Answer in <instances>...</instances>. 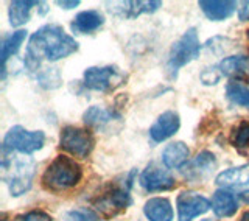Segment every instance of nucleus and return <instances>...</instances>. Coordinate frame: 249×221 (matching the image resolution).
I'll return each mask as SVG.
<instances>
[{"mask_svg":"<svg viewBox=\"0 0 249 221\" xmlns=\"http://www.w3.org/2000/svg\"><path fill=\"white\" fill-rule=\"evenodd\" d=\"M78 52L75 37L67 35L58 23H47L30 37L25 53V66L30 70H37L42 59L59 61Z\"/></svg>","mask_w":249,"mask_h":221,"instance_id":"f257e3e1","label":"nucleus"},{"mask_svg":"<svg viewBox=\"0 0 249 221\" xmlns=\"http://www.w3.org/2000/svg\"><path fill=\"white\" fill-rule=\"evenodd\" d=\"M83 167L69 156H56L42 175V185L50 192H64L81 183Z\"/></svg>","mask_w":249,"mask_h":221,"instance_id":"f03ea898","label":"nucleus"},{"mask_svg":"<svg viewBox=\"0 0 249 221\" xmlns=\"http://www.w3.org/2000/svg\"><path fill=\"white\" fill-rule=\"evenodd\" d=\"M2 173L11 196H22L31 188L36 164L31 157L2 154Z\"/></svg>","mask_w":249,"mask_h":221,"instance_id":"7ed1b4c3","label":"nucleus"},{"mask_svg":"<svg viewBox=\"0 0 249 221\" xmlns=\"http://www.w3.org/2000/svg\"><path fill=\"white\" fill-rule=\"evenodd\" d=\"M199 52H201V42H199L198 30L192 27L171 45L167 59V70L170 76L176 78L179 70L199 56Z\"/></svg>","mask_w":249,"mask_h":221,"instance_id":"20e7f679","label":"nucleus"},{"mask_svg":"<svg viewBox=\"0 0 249 221\" xmlns=\"http://www.w3.org/2000/svg\"><path fill=\"white\" fill-rule=\"evenodd\" d=\"M45 144L44 131H28L23 126H13L2 144V154L20 153L23 156L39 151Z\"/></svg>","mask_w":249,"mask_h":221,"instance_id":"39448f33","label":"nucleus"},{"mask_svg":"<svg viewBox=\"0 0 249 221\" xmlns=\"http://www.w3.org/2000/svg\"><path fill=\"white\" fill-rule=\"evenodd\" d=\"M129 187L131 184L107 187L106 190L101 195H98V198L93 201V207H95V210L100 215H103L106 218L115 217L117 214H120V212L126 210L132 204Z\"/></svg>","mask_w":249,"mask_h":221,"instance_id":"423d86ee","label":"nucleus"},{"mask_svg":"<svg viewBox=\"0 0 249 221\" xmlns=\"http://www.w3.org/2000/svg\"><path fill=\"white\" fill-rule=\"evenodd\" d=\"M95 147V137L90 129L76 128V126H66L61 129L59 148L80 159H86Z\"/></svg>","mask_w":249,"mask_h":221,"instance_id":"0eeeda50","label":"nucleus"},{"mask_svg":"<svg viewBox=\"0 0 249 221\" xmlns=\"http://www.w3.org/2000/svg\"><path fill=\"white\" fill-rule=\"evenodd\" d=\"M84 86L97 92H112L124 83V75L115 66L89 67L83 74Z\"/></svg>","mask_w":249,"mask_h":221,"instance_id":"6e6552de","label":"nucleus"},{"mask_svg":"<svg viewBox=\"0 0 249 221\" xmlns=\"http://www.w3.org/2000/svg\"><path fill=\"white\" fill-rule=\"evenodd\" d=\"M176 207L179 221H192L212 209V203L199 193L182 192L176 200Z\"/></svg>","mask_w":249,"mask_h":221,"instance_id":"1a4fd4ad","label":"nucleus"},{"mask_svg":"<svg viewBox=\"0 0 249 221\" xmlns=\"http://www.w3.org/2000/svg\"><path fill=\"white\" fill-rule=\"evenodd\" d=\"M140 185H142L148 193L156 192H167L175 188L176 181L167 170L156 167L154 164L148 165L140 175Z\"/></svg>","mask_w":249,"mask_h":221,"instance_id":"9d476101","label":"nucleus"},{"mask_svg":"<svg viewBox=\"0 0 249 221\" xmlns=\"http://www.w3.org/2000/svg\"><path fill=\"white\" fill-rule=\"evenodd\" d=\"M181 128V118H179V114L175 112V110H165L162 112L156 122L151 125L150 128V137L153 142L159 144V142H163L170 137H173L175 134Z\"/></svg>","mask_w":249,"mask_h":221,"instance_id":"9b49d317","label":"nucleus"},{"mask_svg":"<svg viewBox=\"0 0 249 221\" xmlns=\"http://www.w3.org/2000/svg\"><path fill=\"white\" fill-rule=\"evenodd\" d=\"M215 184L224 190H238V188L249 185V164L221 171L215 178Z\"/></svg>","mask_w":249,"mask_h":221,"instance_id":"f8f14e48","label":"nucleus"},{"mask_svg":"<svg viewBox=\"0 0 249 221\" xmlns=\"http://www.w3.org/2000/svg\"><path fill=\"white\" fill-rule=\"evenodd\" d=\"M120 8H111V11L122 16L126 19H136L142 14H151L156 13L162 6L159 0H132V2H119L115 3Z\"/></svg>","mask_w":249,"mask_h":221,"instance_id":"ddd939ff","label":"nucleus"},{"mask_svg":"<svg viewBox=\"0 0 249 221\" xmlns=\"http://www.w3.org/2000/svg\"><path fill=\"white\" fill-rule=\"evenodd\" d=\"M105 16L98 10H88L78 13L70 22V28L75 35H90L97 31L100 27H103Z\"/></svg>","mask_w":249,"mask_h":221,"instance_id":"4468645a","label":"nucleus"},{"mask_svg":"<svg viewBox=\"0 0 249 221\" xmlns=\"http://www.w3.org/2000/svg\"><path fill=\"white\" fill-rule=\"evenodd\" d=\"M198 6L206 14L207 19L220 22L229 19L235 13L237 2H233V0H199Z\"/></svg>","mask_w":249,"mask_h":221,"instance_id":"2eb2a0df","label":"nucleus"},{"mask_svg":"<svg viewBox=\"0 0 249 221\" xmlns=\"http://www.w3.org/2000/svg\"><path fill=\"white\" fill-rule=\"evenodd\" d=\"M216 167V157L210 151H201L195 159L187 165L185 176L189 179L201 181L207 178Z\"/></svg>","mask_w":249,"mask_h":221,"instance_id":"dca6fc26","label":"nucleus"},{"mask_svg":"<svg viewBox=\"0 0 249 221\" xmlns=\"http://www.w3.org/2000/svg\"><path fill=\"white\" fill-rule=\"evenodd\" d=\"M218 67L224 76H229L232 80H249V56H243V55L228 56L218 64Z\"/></svg>","mask_w":249,"mask_h":221,"instance_id":"f3484780","label":"nucleus"},{"mask_svg":"<svg viewBox=\"0 0 249 221\" xmlns=\"http://www.w3.org/2000/svg\"><path fill=\"white\" fill-rule=\"evenodd\" d=\"M190 149L184 142H171L162 151V162L167 168H182L189 162Z\"/></svg>","mask_w":249,"mask_h":221,"instance_id":"a211bd4d","label":"nucleus"},{"mask_svg":"<svg viewBox=\"0 0 249 221\" xmlns=\"http://www.w3.org/2000/svg\"><path fill=\"white\" fill-rule=\"evenodd\" d=\"M143 214L148 221H173L175 212L167 198H150L143 206Z\"/></svg>","mask_w":249,"mask_h":221,"instance_id":"6ab92c4d","label":"nucleus"},{"mask_svg":"<svg viewBox=\"0 0 249 221\" xmlns=\"http://www.w3.org/2000/svg\"><path fill=\"white\" fill-rule=\"evenodd\" d=\"M212 210L218 218H229L233 217L238 210V201L229 190L220 188L212 196Z\"/></svg>","mask_w":249,"mask_h":221,"instance_id":"aec40b11","label":"nucleus"},{"mask_svg":"<svg viewBox=\"0 0 249 221\" xmlns=\"http://www.w3.org/2000/svg\"><path fill=\"white\" fill-rule=\"evenodd\" d=\"M120 115L112 112V110L98 108V106H90L86 112L83 114V122L88 128L92 129H106L109 125L119 120Z\"/></svg>","mask_w":249,"mask_h":221,"instance_id":"412c9836","label":"nucleus"},{"mask_svg":"<svg viewBox=\"0 0 249 221\" xmlns=\"http://www.w3.org/2000/svg\"><path fill=\"white\" fill-rule=\"evenodd\" d=\"M27 39V30H18L14 33L8 35L2 39V45H0V61H2V80L6 74V62L11 56L20 50V45L25 42Z\"/></svg>","mask_w":249,"mask_h":221,"instance_id":"4be33fe9","label":"nucleus"},{"mask_svg":"<svg viewBox=\"0 0 249 221\" xmlns=\"http://www.w3.org/2000/svg\"><path fill=\"white\" fill-rule=\"evenodd\" d=\"M41 2H35V0H14L10 3L8 8V18L13 27H22L30 20L31 10L35 6H39Z\"/></svg>","mask_w":249,"mask_h":221,"instance_id":"5701e85b","label":"nucleus"},{"mask_svg":"<svg viewBox=\"0 0 249 221\" xmlns=\"http://www.w3.org/2000/svg\"><path fill=\"white\" fill-rule=\"evenodd\" d=\"M226 97L233 105L249 108V86L245 81L231 80L226 84Z\"/></svg>","mask_w":249,"mask_h":221,"instance_id":"b1692460","label":"nucleus"},{"mask_svg":"<svg viewBox=\"0 0 249 221\" xmlns=\"http://www.w3.org/2000/svg\"><path fill=\"white\" fill-rule=\"evenodd\" d=\"M231 144L240 149L249 148V120L240 122L235 128L232 129Z\"/></svg>","mask_w":249,"mask_h":221,"instance_id":"393cba45","label":"nucleus"},{"mask_svg":"<svg viewBox=\"0 0 249 221\" xmlns=\"http://www.w3.org/2000/svg\"><path fill=\"white\" fill-rule=\"evenodd\" d=\"M36 78L39 86H42L44 89H56L61 86V75L58 69H42L39 70Z\"/></svg>","mask_w":249,"mask_h":221,"instance_id":"a878e982","label":"nucleus"},{"mask_svg":"<svg viewBox=\"0 0 249 221\" xmlns=\"http://www.w3.org/2000/svg\"><path fill=\"white\" fill-rule=\"evenodd\" d=\"M69 218L70 221H98V214L93 212L92 209L88 207H80V209H73L69 212Z\"/></svg>","mask_w":249,"mask_h":221,"instance_id":"bb28decb","label":"nucleus"},{"mask_svg":"<svg viewBox=\"0 0 249 221\" xmlns=\"http://www.w3.org/2000/svg\"><path fill=\"white\" fill-rule=\"evenodd\" d=\"M221 76H223V74H221V70L218 66L207 67V69L202 70L201 75H199L202 84H206V86H215L218 81L221 80Z\"/></svg>","mask_w":249,"mask_h":221,"instance_id":"cd10ccee","label":"nucleus"},{"mask_svg":"<svg viewBox=\"0 0 249 221\" xmlns=\"http://www.w3.org/2000/svg\"><path fill=\"white\" fill-rule=\"evenodd\" d=\"M13 221H52V217L44 210H30L27 214L18 215Z\"/></svg>","mask_w":249,"mask_h":221,"instance_id":"c85d7f7f","label":"nucleus"},{"mask_svg":"<svg viewBox=\"0 0 249 221\" xmlns=\"http://www.w3.org/2000/svg\"><path fill=\"white\" fill-rule=\"evenodd\" d=\"M238 19L241 22H249V0L240 3V8H238Z\"/></svg>","mask_w":249,"mask_h":221,"instance_id":"c756f323","label":"nucleus"},{"mask_svg":"<svg viewBox=\"0 0 249 221\" xmlns=\"http://www.w3.org/2000/svg\"><path fill=\"white\" fill-rule=\"evenodd\" d=\"M56 5L61 6L62 10H73L80 5V0H58Z\"/></svg>","mask_w":249,"mask_h":221,"instance_id":"7c9ffc66","label":"nucleus"},{"mask_svg":"<svg viewBox=\"0 0 249 221\" xmlns=\"http://www.w3.org/2000/svg\"><path fill=\"white\" fill-rule=\"evenodd\" d=\"M241 200H243L246 204H249V190L243 192V195H241Z\"/></svg>","mask_w":249,"mask_h":221,"instance_id":"2f4dec72","label":"nucleus"},{"mask_svg":"<svg viewBox=\"0 0 249 221\" xmlns=\"http://www.w3.org/2000/svg\"><path fill=\"white\" fill-rule=\"evenodd\" d=\"M240 221H249V212H246V214H243V217L240 218Z\"/></svg>","mask_w":249,"mask_h":221,"instance_id":"473e14b6","label":"nucleus"},{"mask_svg":"<svg viewBox=\"0 0 249 221\" xmlns=\"http://www.w3.org/2000/svg\"><path fill=\"white\" fill-rule=\"evenodd\" d=\"M202 221H212V220H210V218H207V220H202Z\"/></svg>","mask_w":249,"mask_h":221,"instance_id":"72a5a7b5","label":"nucleus"}]
</instances>
